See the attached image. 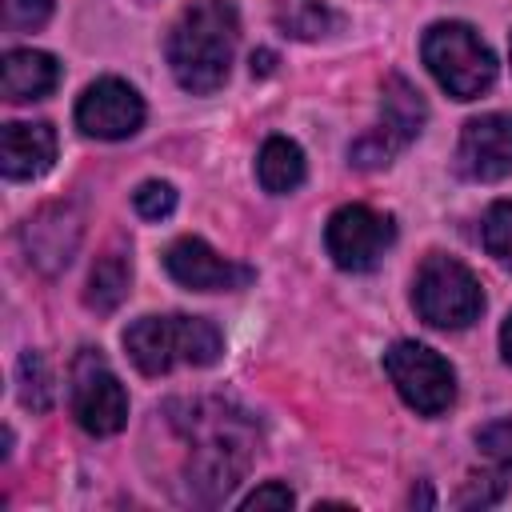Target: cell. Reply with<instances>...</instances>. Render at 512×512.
<instances>
[{"mask_svg":"<svg viewBox=\"0 0 512 512\" xmlns=\"http://www.w3.org/2000/svg\"><path fill=\"white\" fill-rule=\"evenodd\" d=\"M76 124H80V132H88L96 140H124L144 124V100L132 84L104 76L84 88V96L76 104Z\"/></svg>","mask_w":512,"mask_h":512,"instance_id":"obj_10","label":"cell"},{"mask_svg":"<svg viewBox=\"0 0 512 512\" xmlns=\"http://www.w3.org/2000/svg\"><path fill=\"white\" fill-rule=\"evenodd\" d=\"M72 416L88 436H112L128 424V396L108 360L92 348L72 360Z\"/></svg>","mask_w":512,"mask_h":512,"instance_id":"obj_8","label":"cell"},{"mask_svg":"<svg viewBox=\"0 0 512 512\" xmlns=\"http://www.w3.org/2000/svg\"><path fill=\"white\" fill-rule=\"evenodd\" d=\"M52 16V0H4V24L16 32H32Z\"/></svg>","mask_w":512,"mask_h":512,"instance_id":"obj_23","label":"cell"},{"mask_svg":"<svg viewBox=\"0 0 512 512\" xmlns=\"http://www.w3.org/2000/svg\"><path fill=\"white\" fill-rule=\"evenodd\" d=\"M132 204H136V212H140L144 220H164V216L176 208V192H172V184H164V180H144V184L132 192Z\"/></svg>","mask_w":512,"mask_h":512,"instance_id":"obj_21","label":"cell"},{"mask_svg":"<svg viewBox=\"0 0 512 512\" xmlns=\"http://www.w3.org/2000/svg\"><path fill=\"white\" fill-rule=\"evenodd\" d=\"M276 24L284 28V36L316 40V36H324V32L336 24V16H332L320 0H284V4L276 8Z\"/></svg>","mask_w":512,"mask_h":512,"instance_id":"obj_18","label":"cell"},{"mask_svg":"<svg viewBox=\"0 0 512 512\" xmlns=\"http://www.w3.org/2000/svg\"><path fill=\"white\" fill-rule=\"evenodd\" d=\"M476 444H480V452H484L492 464H500L504 472H512V420H492V424H484V428L476 432Z\"/></svg>","mask_w":512,"mask_h":512,"instance_id":"obj_22","label":"cell"},{"mask_svg":"<svg viewBox=\"0 0 512 512\" xmlns=\"http://www.w3.org/2000/svg\"><path fill=\"white\" fill-rule=\"evenodd\" d=\"M480 236H484L488 256H496L500 264H512V200H496L484 212Z\"/></svg>","mask_w":512,"mask_h":512,"instance_id":"obj_20","label":"cell"},{"mask_svg":"<svg viewBox=\"0 0 512 512\" xmlns=\"http://www.w3.org/2000/svg\"><path fill=\"white\" fill-rule=\"evenodd\" d=\"M416 312L432 328H468L484 312L480 280L452 256H428L416 272Z\"/></svg>","mask_w":512,"mask_h":512,"instance_id":"obj_5","label":"cell"},{"mask_svg":"<svg viewBox=\"0 0 512 512\" xmlns=\"http://www.w3.org/2000/svg\"><path fill=\"white\" fill-rule=\"evenodd\" d=\"M420 56L436 84L456 100H476L496 80V56L492 48L460 20H440L424 32Z\"/></svg>","mask_w":512,"mask_h":512,"instance_id":"obj_4","label":"cell"},{"mask_svg":"<svg viewBox=\"0 0 512 512\" xmlns=\"http://www.w3.org/2000/svg\"><path fill=\"white\" fill-rule=\"evenodd\" d=\"M124 348L144 376H164L176 364H216L224 352L220 328L200 316H140L124 332Z\"/></svg>","mask_w":512,"mask_h":512,"instance_id":"obj_3","label":"cell"},{"mask_svg":"<svg viewBox=\"0 0 512 512\" xmlns=\"http://www.w3.org/2000/svg\"><path fill=\"white\" fill-rule=\"evenodd\" d=\"M16 384H20V400L32 412H48L52 408V376L40 352H24L20 368H16Z\"/></svg>","mask_w":512,"mask_h":512,"instance_id":"obj_19","label":"cell"},{"mask_svg":"<svg viewBox=\"0 0 512 512\" xmlns=\"http://www.w3.org/2000/svg\"><path fill=\"white\" fill-rule=\"evenodd\" d=\"M456 172L468 180H500L512 172V116L488 112L464 124L456 144Z\"/></svg>","mask_w":512,"mask_h":512,"instance_id":"obj_13","label":"cell"},{"mask_svg":"<svg viewBox=\"0 0 512 512\" xmlns=\"http://www.w3.org/2000/svg\"><path fill=\"white\" fill-rule=\"evenodd\" d=\"M256 176H260L264 192H272V196L296 192L304 184V152H300V144H292L288 136H268L260 156H256Z\"/></svg>","mask_w":512,"mask_h":512,"instance_id":"obj_16","label":"cell"},{"mask_svg":"<svg viewBox=\"0 0 512 512\" xmlns=\"http://www.w3.org/2000/svg\"><path fill=\"white\" fill-rule=\"evenodd\" d=\"M128 280H132V264L124 252H104L88 276V292L84 304L96 312H112L124 296H128Z\"/></svg>","mask_w":512,"mask_h":512,"instance_id":"obj_17","label":"cell"},{"mask_svg":"<svg viewBox=\"0 0 512 512\" xmlns=\"http://www.w3.org/2000/svg\"><path fill=\"white\" fill-rule=\"evenodd\" d=\"M56 160V132L52 124H4L0 132V168L8 180H32L40 172H48V164Z\"/></svg>","mask_w":512,"mask_h":512,"instance_id":"obj_14","label":"cell"},{"mask_svg":"<svg viewBox=\"0 0 512 512\" xmlns=\"http://www.w3.org/2000/svg\"><path fill=\"white\" fill-rule=\"evenodd\" d=\"M60 84V64L36 48H12L0 64V88L8 100H40Z\"/></svg>","mask_w":512,"mask_h":512,"instance_id":"obj_15","label":"cell"},{"mask_svg":"<svg viewBox=\"0 0 512 512\" xmlns=\"http://www.w3.org/2000/svg\"><path fill=\"white\" fill-rule=\"evenodd\" d=\"M80 212L76 204H44L40 212L28 216L24 232H20V244H24V256L32 268H40L44 276H56L72 264L76 248H80Z\"/></svg>","mask_w":512,"mask_h":512,"instance_id":"obj_11","label":"cell"},{"mask_svg":"<svg viewBox=\"0 0 512 512\" xmlns=\"http://www.w3.org/2000/svg\"><path fill=\"white\" fill-rule=\"evenodd\" d=\"M272 68V52H256L252 56V72H268Z\"/></svg>","mask_w":512,"mask_h":512,"instance_id":"obj_26","label":"cell"},{"mask_svg":"<svg viewBox=\"0 0 512 512\" xmlns=\"http://www.w3.org/2000/svg\"><path fill=\"white\" fill-rule=\"evenodd\" d=\"M424 120H428L424 96L404 76H388L380 92V124L348 148V160L356 168H384L400 148H408L420 136Z\"/></svg>","mask_w":512,"mask_h":512,"instance_id":"obj_6","label":"cell"},{"mask_svg":"<svg viewBox=\"0 0 512 512\" xmlns=\"http://www.w3.org/2000/svg\"><path fill=\"white\" fill-rule=\"evenodd\" d=\"M292 492H288V484H280V480H268V484H260L252 496H244V512H252V508H292Z\"/></svg>","mask_w":512,"mask_h":512,"instance_id":"obj_24","label":"cell"},{"mask_svg":"<svg viewBox=\"0 0 512 512\" xmlns=\"http://www.w3.org/2000/svg\"><path fill=\"white\" fill-rule=\"evenodd\" d=\"M392 240H396L392 216H384V212H376L368 204H344V208H336L328 216V228H324L328 256L344 272H368L388 252Z\"/></svg>","mask_w":512,"mask_h":512,"instance_id":"obj_9","label":"cell"},{"mask_svg":"<svg viewBox=\"0 0 512 512\" xmlns=\"http://www.w3.org/2000/svg\"><path fill=\"white\" fill-rule=\"evenodd\" d=\"M176 408L184 412L172 416V424L188 440V488L196 500L216 504L240 484L256 456V420L228 400H192Z\"/></svg>","mask_w":512,"mask_h":512,"instance_id":"obj_1","label":"cell"},{"mask_svg":"<svg viewBox=\"0 0 512 512\" xmlns=\"http://www.w3.org/2000/svg\"><path fill=\"white\" fill-rule=\"evenodd\" d=\"M240 20L228 0H192L168 32V68L192 96H208L228 80Z\"/></svg>","mask_w":512,"mask_h":512,"instance_id":"obj_2","label":"cell"},{"mask_svg":"<svg viewBox=\"0 0 512 512\" xmlns=\"http://www.w3.org/2000/svg\"><path fill=\"white\" fill-rule=\"evenodd\" d=\"M164 268L176 284H184L192 292H228V288H244L256 276L252 268H244L236 260H224L200 236H180L176 244H168Z\"/></svg>","mask_w":512,"mask_h":512,"instance_id":"obj_12","label":"cell"},{"mask_svg":"<svg viewBox=\"0 0 512 512\" xmlns=\"http://www.w3.org/2000/svg\"><path fill=\"white\" fill-rule=\"evenodd\" d=\"M500 348H504V360L512 364V316H508L504 328H500Z\"/></svg>","mask_w":512,"mask_h":512,"instance_id":"obj_25","label":"cell"},{"mask_svg":"<svg viewBox=\"0 0 512 512\" xmlns=\"http://www.w3.org/2000/svg\"><path fill=\"white\" fill-rule=\"evenodd\" d=\"M384 372L392 376L404 404L416 408L420 416H440L456 400V372L448 368L444 356H436L416 340H396L384 352Z\"/></svg>","mask_w":512,"mask_h":512,"instance_id":"obj_7","label":"cell"}]
</instances>
